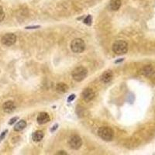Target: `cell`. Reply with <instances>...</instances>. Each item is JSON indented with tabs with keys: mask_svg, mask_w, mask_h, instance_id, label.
Returning a JSON list of instances; mask_svg holds the SVG:
<instances>
[{
	"mask_svg": "<svg viewBox=\"0 0 155 155\" xmlns=\"http://www.w3.org/2000/svg\"><path fill=\"white\" fill-rule=\"evenodd\" d=\"M3 111L6 112V113H11L16 109V106H15L14 102L12 101H7V102H5L3 104Z\"/></svg>",
	"mask_w": 155,
	"mask_h": 155,
	"instance_id": "cell-9",
	"label": "cell"
},
{
	"mask_svg": "<svg viewBox=\"0 0 155 155\" xmlns=\"http://www.w3.org/2000/svg\"><path fill=\"white\" fill-rule=\"evenodd\" d=\"M18 119H19V118H18V117H14V118H12V119H10V121L9 122V124H10V125H12V124L14 123H16V120H18Z\"/></svg>",
	"mask_w": 155,
	"mask_h": 155,
	"instance_id": "cell-18",
	"label": "cell"
},
{
	"mask_svg": "<svg viewBox=\"0 0 155 155\" xmlns=\"http://www.w3.org/2000/svg\"><path fill=\"white\" fill-rule=\"evenodd\" d=\"M27 126V123L25 120H20L14 126V130L16 131V132H19V131L23 130V129Z\"/></svg>",
	"mask_w": 155,
	"mask_h": 155,
	"instance_id": "cell-15",
	"label": "cell"
},
{
	"mask_svg": "<svg viewBox=\"0 0 155 155\" xmlns=\"http://www.w3.org/2000/svg\"><path fill=\"white\" fill-rule=\"evenodd\" d=\"M82 99L86 102H90L91 100L94 99L95 97V92L92 88H86L84 90L82 94Z\"/></svg>",
	"mask_w": 155,
	"mask_h": 155,
	"instance_id": "cell-7",
	"label": "cell"
},
{
	"mask_svg": "<svg viewBox=\"0 0 155 155\" xmlns=\"http://www.w3.org/2000/svg\"><path fill=\"white\" fill-rule=\"evenodd\" d=\"M5 18V12L3 11V9L0 6V22H2Z\"/></svg>",
	"mask_w": 155,
	"mask_h": 155,
	"instance_id": "cell-17",
	"label": "cell"
},
{
	"mask_svg": "<svg viewBox=\"0 0 155 155\" xmlns=\"http://www.w3.org/2000/svg\"><path fill=\"white\" fill-rule=\"evenodd\" d=\"M57 127H58V125H55L54 126H53V128L51 129V132H53V131H54L57 129Z\"/></svg>",
	"mask_w": 155,
	"mask_h": 155,
	"instance_id": "cell-22",
	"label": "cell"
},
{
	"mask_svg": "<svg viewBox=\"0 0 155 155\" xmlns=\"http://www.w3.org/2000/svg\"><path fill=\"white\" fill-rule=\"evenodd\" d=\"M84 23H85L86 25H88V26L92 24V16H88L86 18H85V19H84Z\"/></svg>",
	"mask_w": 155,
	"mask_h": 155,
	"instance_id": "cell-16",
	"label": "cell"
},
{
	"mask_svg": "<svg viewBox=\"0 0 155 155\" xmlns=\"http://www.w3.org/2000/svg\"><path fill=\"white\" fill-rule=\"evenodd\" d=\"M68 89V85L64 83H59L56 86V90L59 93H65Z\"/></svg>",
	"mask_w": 155,
	"mask_h": 155,
	"instance_id": "cell-14",
	"label": "cell"
},
{
	"mask_svg": "<svg viewBox=\"0 0 155 155\" xmlns=\"http://www.w3.org/2000/svg\"><path fill=\"white\" fill-rule=\"evenodd\" d=\"M68 143H69L71 148H72L74 150H78L82 145V138L79 136L75 135L72 136L69 139Z\"/></svg>",
	"mask_w": 155,
	"mask_h": 155,
	"instance_id": "cell-5",
	"label": "cell"
},
{
	"mask_svg": "<svg viewBox=\"0 0 155 155\" xmlns=\"http://www.w3.org/2000/svg\"><path fill=\"white\" fill-rule=\"evenodd\" d=\"M142 73H143V75H144L145 76L150 77V76H152V75L154 74V68H153L151 66L147 65L145 66V67L143 68Z\"/></svg>",
	"mask_w": 155,
	"mask_h": 155,
	"instance_id": "cell-12",
	"label": "cell"
},
{
	"mask_svg": "<svg viewBox=\"0 0 155 155\" xmlns=\"http://www.w3.org/2000/svg\"><path fill=\"white\" fill-rule=\"evenodd\" d=\"M128 51V44L124 40H117L112 45V51L116 54H125Z\"/></svg>",
	"mask_w": 155,
	"mask_h": 155,
	"instance_id": "cell-1",
	"label": "cell"
},
{
	"mask_svg": "<svg viewBox=\"0 0 155 155\" xmlns=\"http://www.w3.org/2000/svg\"><path fill=\"white\" fill-rule=\"evenodd\" d=\"M17 37L14 34H6L2 38V43L5 46H12L16 42Z\"/></svg>",
	"mask_w": 155,
	"mask_h": 155,
	"instance_id": "cell-6",
	"label": "cell"
},
{
	"mask_svg": "<svg viewBox=\"0 0 155 155\" xmlns=\"http://www.w3.org/2000/svg\"><path fill=\"white\" fill-rule=\"evenodd\" d=\"M37 28H40V26H36V27H27L26 29H37Z\"/></svg>",
	"mask_w": 155,
	"mask_h": 155,
	"instance_id": "cell-20",
	"label": "cell"
},
{
	"mask_svg": "<svg viewBox=\"0 0 155 155\" xmlns=\"http://www.w3.org/2000/svg\"><path fill=\"white\" fill-rule=\"evenodd\" d=\"M57 154H67V153L64 151H59L58 153H57Z\"/></svg>",
	"mask_w": 155,
	"mask_h": 155,
	"instance_id": "cell-21",
	"label": "cell"
},
{
	"mask_svg": "<svg viewBox=\"0 0 155 155\" xmlns=\"http://www.w3.org/2000/svg\"><path fill=\"white\" fill-rule=\"evenodd\" d=\"M5 133H7V130H5V132H3V135L1 136V138L3 139V136H5Z\"/></svg>",
	"mask_w": 155,
	"mask_h": 155,
	"instance_id": "cell-23",
	"label": "cell"
},
{
	"mask_svg": "<svg viewBox=\"0 0 155 155\" xmlns=\"http://www.w3.org/2000/svg\"><path fill=\"white\" fill-rule=\"evenodd\" d=\"M44 132L41 130H37L33 134V140L35 142H40L41 140L44 138Z\"/></svg>",
	"mask_w": 155,
	"mask_h": 155,
	"instance_id": "cell-13",
	"label": "cell"
},
{
	"mask_svg": "<svg viewBox=\"0 0 155 155\" xmlns=\"http://www.w3.org/2000/svg\"><path fill=\"white\" fill-rule=\"evenodd\" d=\"M88 71L85 67H78L72 71L73 79L76 82H81L87 77Z\"/></svg>",
	"mask_w": 155,
	"mask_h": 155,
	"instance_id": "cell-3",
	"label": "cell"
},
{
	"mask_svg": "<svg viewBox=\"0 0 155 155\" xmlns=\"http://www.w3.org/2000/svg\"><path fill=\"white\" fill-rule=\"evenodd\" d=\"M37 123L40 125H43V124H45L47 123H48L51 120V117L48 115V113L47 112H41L37 116Z\"/></svg>",
	"mask_w": 155,
	"mask_h": 155,
	"instance_id": "cell-8",
	"label": "cell"
},
{
	"mask_svg": "<svg viewBox=\"0 0 155 155\" xmlns=\"http://www.w3.org/2000/svg\"><path fill=\"white\" fill-rule=\"evenodd\" d=\"M71 49L74 53H80L85 51V44L82 39L77 38L73 40L71 43Z\"/></svg>",
	"mask_w": 155,
	"mask_h": 155,
	"instance_id": "cell-4",
	"label": "cell"
},
{
	"mask_svg": "<svg viewBox=\"0 0 155 155\" xmlns=\"http://www.w3.org/2000/svg\"><path fill=\"white\" fill-rule=\"evenodd\" d=\"M98 134L100 137L106 141H110L112 140L114 136L113 130L109 126H102L99 129Z\"/></svg>",
	"mask_w": 155,
	"mask_h": 155,
	"instance_id": "cell-2",
	"label": "cell"
},
{
	"mask_svg": "<svg viewBox=\"0 0 155 155\" xmlns=\"http://www.w3.org/2000/svg\"><path fill=\"white\" fill-rule=\"evenodd\" d=\"M121 6V1L120 0H111L109 3V8L112 11L118 10Z\"/></svg>",
	"mask_w": 155,
	"mask_h": 155,
	"instance_id": "cell-11",
	"label": "cell"
},
{
	"mask_svg": "<svg viewBox=\"0 0 155 155\" xmlns=\"http://www.w3.org/2000/svg\"><path fill=\"white\" fill-rule=\"evenodd\" d=\"M75 99V95H71L70 96L68 97V102H71V101H73V100Z\"/></svg>",
	"mask_w": 155,
	"mask_h": 155,
	"instance_id": "cell-19",
	"label": "cell"
},
{
	"mask_svg": "<svg viewBox=\"0 0 155 155\" xmlns=\"http://www.w3.org/2000/svg\"><path fill=\"white\" fill-rule=\"evenodd\" d=\"M113 78V74L112 72V71H106L104 72L101 76V80L105 83L109 82Z\"/></svg>",
	"mask_w": 155,
	"mask_h": 155,
	"instance_id": "cell-10",
	"label": "cell"
}]
</instances>
